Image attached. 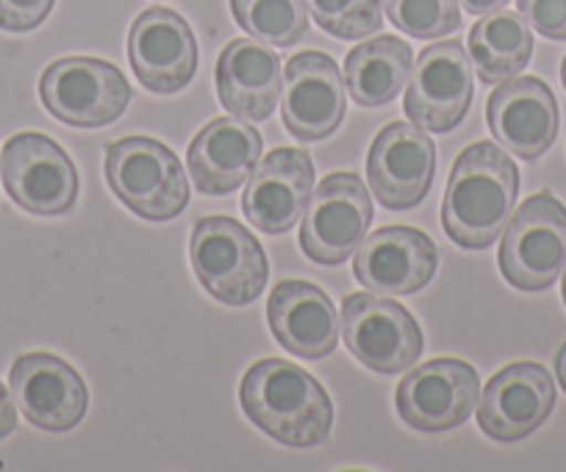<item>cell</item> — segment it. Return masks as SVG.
Masks as SVG:
<instances>
[{
	"mask_svg": "<svg viewBox=\"0 0 566 472\" xmlns=\"http://www.w3.org/2000/svg\"><path fill=\"white\" fill-rule=\"evenodd\" d=\"M520 195V170L503 148L475 143L455 159L442 206V225L455 245L483 251L503 237Z\"/></svg>",
	"mask_w": 566,
	"mask_h": 472,
	"instance_id": "obj_1",
	"label": "cell"
},
{
	"mask_svg": "<svg viewBox=\"0 0 566 472\" xmlns=\"http://www.w3.org/2000/svg\"><path fill=\"white\" fill-rule=\"evenodd\" d=\"M239 400L255 428L290 448H317L331 439L334 403L323 384L292 361H255L242 378Z\"/></svg>",
	"mask_w": 566,
	"mask_h": 472,
	"instance_id": "obj_2",
	"label": "cell"
},
{
	"mask_svg": "<svg viewBox=\"0 0 566 472\" xmlns=\"http://www.w3.org/2000/svg\"><path fill=\"white\" fill-rule=\"evenodd\" d=\"M106 181L123 206L150 222L181 214L189 203V183L170 148L150 137H125L108 145Z\"/></svg>",
	"mask_w": 566,
	"mask_h": 472,
	"instance_id": "obj_3",
	"label": "cell"
},
{
	"mask_svg": "<svg viewBox=\"0 0 566 472\" xmlns=\"http://www.w3.org/2000/svg\"><path fill=\"white\" fill-rule=\"evenodd\" d=\"M195 275L228 306H248L270 279V264L261 242L231 217H203L189 240Z\"/></svg>",
	"mask_w": 566,
	"mask_h": 472,
	"instance_id": "obj_4",
	"label": "cell"
},
{
	"mask_svg": "<svg viewBox=\"0 0 566 472\" xmlns=\"http://www.w3.org/2000/svg\"><path fill=\"white\" fill-rule=\"evenodd\" d=\"M566 264V209L555 195L538 192L511 214L500 242V273L522 292H542Z\"/></svg>",
	"mask_w": 566,
	"mask_h": 472,
	"instance_id": "obj_5",
	"label": "cell"
},
{
	"mask_svg": "<svg viewBox=\"0 0 566 472\" xmlns=\"http://www.w3.org/2000/svg\"><path fill=\"white\" fill-rule=\"evenodd\" d=\"M373 222V198L356 172L323 178L303 211L301 248L312 262L345 264L364 242Z\"/></svg>",
	"mask_w": 566,
	"mask_h": 472,
	"instance_id": "obj_6",
	"label": "cell"
},
{
	"mask_svg": "<svg viewBox=\"0 0 566 472\" xmlns=\"http://www.w3.org/2000/svg\"><path fill=\"white\" fill-rule=\"evenodd\" d=\"M40 95L56 120L75 128H101L128 108L130 86L125 75L103 59L70 56L42 73Z\"/></svg>",
	"mask_w": 566,
	"mask_h": 472,
	"instance_id": "obj_7",
	"label": "cell"
},
{
	"mask_svg": "<svg viewBox=\"0 0 566 472\" xmlns=\"http://www.w3.org/2000/svg\"><path fill=\"white\" fill-rule=\"evenodd\" d=\"M342 334L347 350L380 376L411 370L424 350L417 319L400 303L375 292H353L345 297Z\"/></svg>",
	"mask_w": 566,
	"mask_h": 472,
	"instance_id": "obj_8",
	"label": "cell"
},
{
	"mask_svg": "<svg viewBox=\"0 0 566 472\" xmlns=\"http://www.w3.org/2000/svg\"><path fill=\"white\" fill-rule=\"evenodd\" d=\"M9 198L29 214L59 217L78 198V172L64 148L45 134H18L0 156Z\"/></svg>",
	"mask_w": 566,
	"mask_h": 472,
	"instance_id": "obj_9",
	"label": "cell"
},
{
	"mask_svg": "<svg viewBox=\"0 0 566 472\" xmlns=\"http://www.w3.org/2000/svg\"><path fill=\"white\" fill-rule=\"evenodd\" d=\"M481 398V378L461 359H433L408 373L397 387V415L408 428L444 433L464 426Z\"/></svg>",
	"mask_w": 566,
	"mask_h": 472,
	"instance_id": "obj_10",
	"label": "cell"
},
{
	"mask_svg": "<svg viewBox=\"0 0 566 472\" xmlns=\"http://www.w3.org/2000/svg\"><path fill=\"white\" fill-rule=\"evenodd\" d=\"M472 103V67L459 40L424 48L411 67L406 90L408 120L433 134H448Z\"/></svg>",
	"mask_w": 566,
	"mask_h": 472,
	"instance_id": "obj_11",
	"label": "cell"
},
{
	"mask_svg": "<svg viewBox=\"0 0 566 472\" xmlns=\"http://www.w3.org/2000/svg\"><path fill=\"white\" fill-rule=\"evenodd\" d=\"M437 172V145L417 123H389L367 156V178L375 200L406 211L422 203Z\"/></svg>",
	"mask_w": 566,
	"mask_h": 472,
	"instance_id": "obj_12",
	"label": "cell"
},
{
	"mask_svg": "<svg viewBox=\"0 0 566 472\" xmlns=\"http://www.w3.org/2000/svg\"><path fill=\"white\" fill-rule=\"evenodd\" d=\"M128 59L145 90L172 95L195 78L198 42L181 14L154 7L130 25Z\"/></svg>",
	"mask_w": 566,
	"mask_h": 472,
	"instance_id": "obj_13",
	"label": "cell"
},
{
	"mask_svg": "<svg viewBox=\"0 0 566 472\" xmlns=\"http://www.w3.org/2000/svg\"><path fill=\"white\" fill-rule=\"evenodd\" d=\"M347 112L345 81L331 56L297 53L283 73V126L301 143H319L342 126Z\"/></svg>",
	"mask_w": 566,
	"mask_h": 472,
	"instance_id": "obj_14",
	"label": "cell"
},
{
	"mask_svg": "<svg viewBox=\"0 0 566 472\" xmlns=\"http://www.w3.org/2000/svg\"><path fill=\"white\" fill-rule=\"evenodd\" d=\"M9 387L31 426L62 433L78 426L90 406L84 378L53 353H29L14 361Z\"/></svg>",
	"mask_w": 566,
	"mask_h": 472,
	"instance_id": "obj_15",
	"label": "cell"
},
{
	"mask_svg": "<svg viewBox=\"0 0 566 472\" xmlns=\"http://www.w3.org/2000/svg\"><path fill=\"white\" fill-rule=\"evenodd\" d=\"M439 268V248L424 231L389 225L358 245L353 273L375 295H413L431 284Z\"/></svg>",
	"mask_w": 566,
	"mask_h": 472,
	"instance_id": "obj_16",
	"label": "cell"
},
{
	"mask_svg": "<svg viewBox=\"0 0 566 472\" xmlns=\"http://www.w3.org/2000/svg\"><path fill=\"white\" fill-rule=\"evenodd\" d=\"M492 137L516 159L533 161L558 137V103L553 90L533 75H514L492 92L486 106Z\"/></svg>",
	"mask_w": 566,
	"mask_h": 472,
	"instance_id": "obj_17",
	"label": "cell"
},
{
	"mask_svg": "<svg viewBox=\"0 0 566 472\" xmlns=\"http://www.w3.org/2000/svg\"><path fill=\"white\" fill-rule=\"evenodd\" d=\"M553 406V376L542 365L516 361L500 370L481 392L478 426L494 442H520L544 426Z\"/></svg>",
	"mask_w": 566,
	"mask_h": 472,
	"instance_id": "obj_18",
	"label": "cell"
},
{
	"mask_svg": "<svg viewBox=\"0 0 566 472\" xmlns=\"http://www.w3.org/2000/svg\"><path fill=\"white\" fill-rule=\"evenodd\" d=\"M314 192V165L306 150L277 148L255 165L242 195V211L264 233H286L297 225Z\"/></svg>",
	"mask_w": 566,
	"mask_h": 472,
	"instance_id": "obj_19",
	"label": "cell"
},
{
	"mask_svg": "<svg viewBox=\"0 0 566 472\" xmlns=\"http://www.w3.org/2000/svg\"><path fill=\"white\" fill-rule=\"evenodd\" d=\"M272 336L297 359H325L339 342V317L319 286L281 281L266 303Z\"/></svg>",
	"mask_w": 566,
	"mask_h": 472,
	"instance_id": "obj_20",
	"label": "cell"
},
{
	"mask_svg": "<svg viewBox=\"0 0 566 472\" xmlns=\"http://www.w3.org/2000/svg\"><path fill=\"white\" fill-rule=\"evenodd\" d=\"M261 134L239 117H217L192 139L187 167L203 195H231L253 176L261 161Z\"/></svg>",
	"mask_w": 566,
	"mask_h": 472,
	"instance_id": "obj_21",
	"label": "cell"
},
{
	"mask_svg": "<svg viewBox=\"0 0 566 472\" xmlns=\"http://www.w3.org/2000/svg\"><path fill=\"white\" fill-rule=\"evenodd\" d=\"M281 59L264 42L233 40L217 62V92L222 106L242 120L261 123L281 101Z\"/></svg>",
	"mask_w": 566,
	"mask_h": 472,
	"instance_id": "obj_22",
	"label": "cell"
},
{
	"mask_svg": "<svg viewBox=\"0 0 566 472\" xmlns=\"http://www.w3.org/2000/svg\"><path fill=\"white\" fill-rule=\"evenodd\" d=\"M411 45L397 36H375L353 48L345 59V86L358 106H386L411 78Z\"/></svg>",
	"mask_w": 566,
	"mask_h": 472,
	"instance_id": "obj_23",
	"label": "cell"
},
{
	"mask_svg": "<svg viewBox=\"0 0 566 472\" xmlns=\"http://www.w3.org/2000/svg\"><path fill=\"white\" fill-rule=\"evenodd\" d=\"M470 56L483 84H503L514 78L533 56L531 25L522 14L505 9L483 14L470 31Z\"/></svg>",
	"mask_w": 566,
	"mask_h": 472,
	"instance_id": "obj_24",
	"label": "cell"
},
{
	"mask_svg": "<svg viewBox=\"0 0 566 472\" xmlns=\"http://www.w3.org/2000/svg\"><path fill=\"white\" fill-rule=\"evenodd\" d=\"M239 29L253 40L292 48L308 34L306 0H231Z\"/></svg>",
	"mask_w": 566,
	"mask_h": 472,
	"instance_id": "obj_25",
	"label": "cell"
},
{
	"mask_svg": "<svg viewBox=\"0 0 566 472\" xmlns=\"http://www.w3.org/2000/svg\"><path fill=\"white\" fill-rule=\"evenodd\" d=\"M397 31L417 40H439L461 25L459 0H384Z\"/></svg>",
	"mask_w": 566,
	"mask_h": 472,
	"instance_id": "obj_26",
	"label": "cell"
},
{
	"mask_svg": "<svg viewBox=\"0 0 566 472\" xmlns=\"http://www.w3.org/2000/svg\"><path fill=\"white\" fill-rule=\"evenodd\" d=\"M308 14L336 40H364L384 25L380 0H306Z\"/></svg>",
	"mask_w": 566,
	"mask_h": 472,
	"instance_id": "obj_27",
	"label": "cell"
},
{
	"mask_svg": "<svg viewBox=\"0 0 566 472\" xmlns=\"http://www.w3.org/2000/svg\"><path fill=\"white\" fill-rule=\"evenodd\" d=\"M516 9L542 36L555 42L566 40V0H516Z\"/></svg>",
	"mask_w": 566,
	"mask_h": 472,
	"instance_id": "obj_28",
	"label": "cell"
},
{
	"mask_svg": "<svg viewBox=\"0 0 566 472\" xmlns=\"http://www.w3.org/2000/svg\"><path fill=\"white\" fill-rule=\"evenodd\" d=\"M56 0H0V29L23 34L45 23Z\"/></svg>",
	"mask_w": 566,
	"mask_h": 472,
	"instance_id": "obj_29",
	"label": "cell"
},
{
	"mask_svg": "<svg viewBox=\"0 0 566 472\" xmlns=\"http://www.w3.org/2000/svg\"><path fill=\"white\" fill-rule=\"evenodd\" d=\"M14 428H18V409H14L12 395L0 384V439H7Z\"/></svg>",
	"mask_w": 566,
	"mask_h": 472,
	"instance_id": "obj_30",
	"label": "cell"
},
{
	"mask_svg": "<svg viewBox=\"0 0 566 472\" xmlns=\"http://www.w3.org/2000/svg\"><path fill=\"white\" fill-rule=\"evenodd\" d=\"M461 7H464L470 14L483 18V14L500 12V9L509 7V0H461Z\"/></svg>",
	"mask_w": 566,
	"mask_h": 472,
	"instance_id": "obj_31",
	"label": "cell"
},
{
	"mask_svg": "<svg viewBox=\"0 0 566 472\" xmlns=\"http://www.w3.org/2000/svg\"><path fill=\"white\" fill-rule=\"evenodd\" d=\"M555 376H558L560 387H564V392H566V342L560 345L558 356H555Z\"/></svg>",
	"mask_w": 566,
	"mask_h": 472,
	"instance_id": "obj_32",
	"label": "cell"
},
{
	"mask_svg": "<svg viewBox=\"0 0 566 472\" xmlns=\"http://www.w3.org/2000/svg\"><path fill=\"white\" fill-rule=\"evenodd\" d=\"M560 81H564V90H566V56H564V64H560Z\"/></svg>",
	"mask_w": 566,
	"mask_h": 472,
	"instance_id": "obj_33",
	"label": "cell"
},
{
	"mask_svg": "<svg viewBox=\"0 0 566 472\" xmlns=\"http://www.w3.org/2000/svg\"><path fill=\"white\" fill-rule=\"evenodd\" d=\"M564 303H566V270H564Z\"/></svg>",
	"mask_w": 566,
	"mask_h": 472,
	"instance_id": "obj_34",
	"label": "cell"
}]
</instances>
